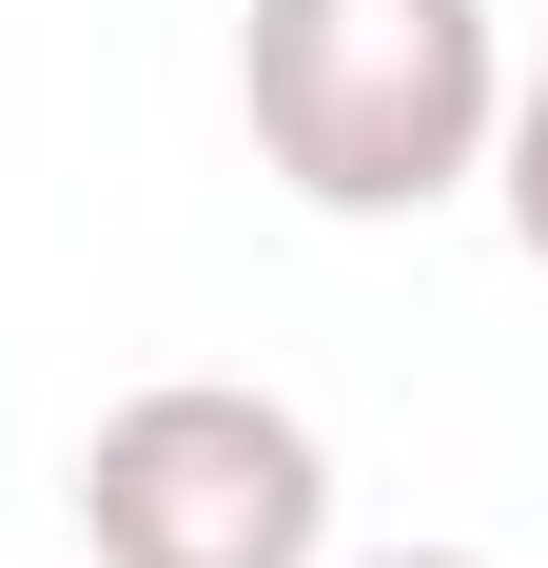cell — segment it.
Here are the masks:
<instances>
[{
  "instance_id": "obj_4",
  "label": "cell",
  "mask_w": 548,
  "mask_h": 568,
  "mask_svg": "<svg viewBox=\"0 0 548 568\" xmlns=\"http://www.w3.org/2000/svg\"><path fill=\"white\" fill-rule=\"evenodd\" d=\"M373 568H490V549H373Z\"/></svg>"
},
{
  "instance_id": "obj_3",
  "label": "cell",
  "mask_w": 548,
  "mask_h": 568,
  "mask_svg": "<svg viewBox=\"0 0 548 568\" xmlns=\"http://www.w3.org/2000/svg\"><path fill=\"white\" fill-rule=\"evenodd\" d=\"M490 196H509V235H529V275H548V79H509V118H490Z\"/></svg>"
},
{
  "instance_id": "obj_2",
  "label": "cell",
  "mask_w": 548,
  "mask_h": 568,
  "mask_svg": "<svg viewBox=\"0 0 548 568\" xmlns=\"http://www.w3.org/2000/svg\"><path fill=\"white\" fill-rule=\"evenodd\" d=\"M79 549L99 568H314L333 549V452L314 412L235 393V373H158L79 432Z\"/></svg>"
},
{
  "instance_id": "obj_1",
  "label": "cell",
  "mask_w": 548,
  "mask_h": 568,
  "mask_svg": "<svg viewBox=\"0 0 548 568\" xmlns=\"http://www.w3.org/2000/svg\"><path fill=\"white\" fill-rule=\"evenodd\" d=\"M235 118L314 216H432V196L490 176L509 40H490V0H255Z\"/></svg>"
}]
</instances>
